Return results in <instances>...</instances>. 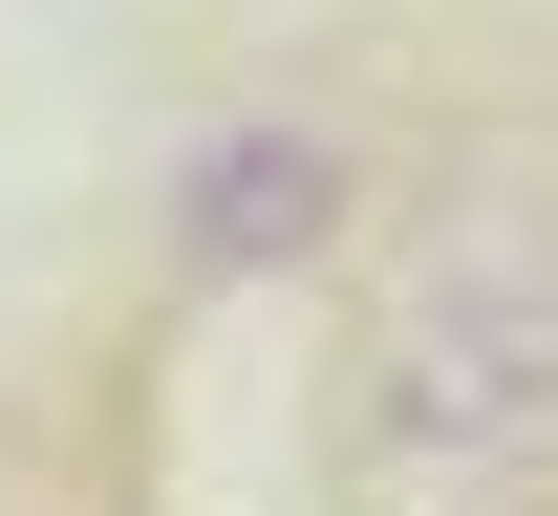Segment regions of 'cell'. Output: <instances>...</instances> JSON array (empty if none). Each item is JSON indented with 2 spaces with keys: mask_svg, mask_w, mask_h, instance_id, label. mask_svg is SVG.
<instances>
[{
  "mask_svg": "<svg viewBox=\"0 0 558 516\" xmlns=\"http://www.w3.org/2000/svg\"><path fill=\"white\" fill-rule=\"evenodd\" d=\"M365 237V151L301 130V108H236V130L172 151V259L194 280H301V259H344Z\"/></svg>",
  "mask_w": 558,
  "mask_h": 516,
  "instance_id": "6da1fadb",
  "label": "cell"
},
{
  "mask_svg": "<svg viewBox=\"0 0 558 516\" xmlns=\"http://www.w3.org/2000/svg\"><path fill=\"white\" fill-rule=\"evenodd\" d=\"M387 431L409 452H515L537 431V280H515V259L429 280L409 323H387Z\"/></svg>",
  "mask_w": 558,
  "mask_h": 516,
  "instance_id": "7a4b0ae2",
  "label": "cell"
}]
</instances>
